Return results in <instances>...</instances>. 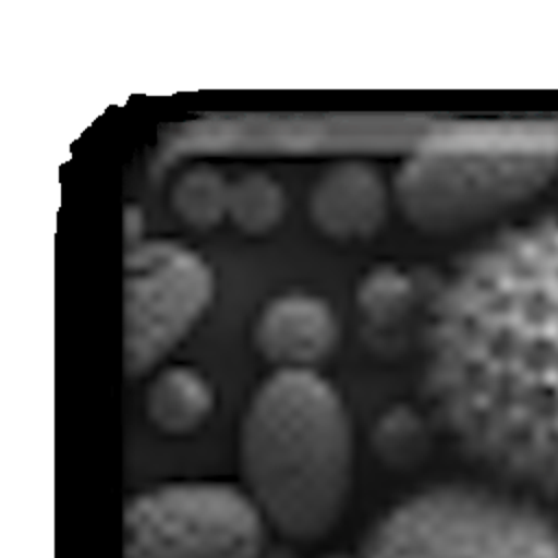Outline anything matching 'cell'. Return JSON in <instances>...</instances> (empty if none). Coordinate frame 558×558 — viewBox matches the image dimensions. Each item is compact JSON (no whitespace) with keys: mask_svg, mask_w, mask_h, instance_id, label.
Listing matches in <instances>:
<instances>
[{"mask_svg":"<svg viewBox=\"0 0 558 558\" xmlns=\"http://www.w3.org/2000/svg\"><path fill=\"white\" fill-rule=\"evenodd\" d=\"M351 558H558V525L525 495L438 484L381 514Z\"/></svg>","mask_w":558,"mask_h":558,"instance_id":"277c9868","label":"cell"},{"mask_svg":"<svg viewBox=\"0 0 558 558\" xmlns=\"http://www.w3.org/2000/svg\"><path fill=\"white\" fill-rule=\"evenodd\" d=\"M416 307V286L412 277L392 266L368 272L357 288V310L364 329L377 338L403 331Z\"/></svg>","mask_w":558,"mask_h":558,"instance_id":"30bf717a","label":"cell"},{"mask_svg":"<svg viewBox=\"0 0 558 558\" xmlns=\"http://www.w3.org/2000/svg\"><path fill=\"white\" fill-rule=\"evenodd\" d=\"M286 211V196L281 185L264 174L248 172L229 185L227 218L248 235H264L272 231Z\"/></svg>","mask_w":558,"mask_h":558,"instance_id":"7c38bea8","label":"cell"},{"mask_svg":"<svg viewBox=\"0 0 558 558\" xmlns=\"http://www.w3.org/2000/svg\"><path fill=\"white\" fill-rule=\"evenodd\" d=\"M146 416L166 436L196 432L214 410L209 381L190 366L161 368L146 388Z\"/></svg>","mask_w":558,"mask_h":558,"instance_id":"9c48e42d","label":"cell"},{"mask_svg":"<svg viewBox=\"0 0 558 558\" xmlns=\"http://www.w3.org/2000/svg\"><path fill=\"white\" fill-rule=\"evenodd\" d=\"M126 242H129V248L140 244V235H142V211L135 209V207H129L126 209Z\"/></svg>","mask_w":558,"mask_h":558,"instance_id":"5bb4252c","label":"cell"},{"mask_svg":"<svg viewBox=\"0 0 558 558\" xmlns=\"http://www.w3.org/2000/svg\"><path fill=\"white\" fill-rule=\"evenodd\" d=\"M124 357L131 375L153 371L201 320L214 296L203 257L177 242H140L126 253Z\"/></svg>","mask_w":558,"mask_h":558,"instance_id":"8992f818","label":"cell"},{"mask_svg":"<svg viewBox=\"0 0 558 558\" xmlns=\"http://www.w3.org/2000/svg\"><path fill=\"white\" fill-rule=\"evenodd\" d=\"M386 205L384 179L375 168L360 161L331 166L310 194L312 222L340 242L371 238L386 218Z\"/></svg>","mask_w":558,"mask_h":558,"instance_id":"ba28073f","label":"cell"},{"mask_svg":"<svg viewBox=\"0 0 558 558\" xmlns=\"http://www.w3.org/2000/svg\"><path fill=\"white\" fill-rule=\"evenodd\" d=\"M253 342L275 371H314L336 349L338 320L318 296L283 294L259 312Z\"/></svg>","mask_w":558,"mask_h":558,"instance_id":"52a82bcc","label":"cell"},{"mask_svg":"<svg viewBox=\"0 0 558 558\" xmlns=\"http://www.w3.org/2000/svg\"><path fill=\"white\" fill-rule=\"evenodd\" d=\"M429 423L408 405L388 410L373 434L377 456L395 466L408 469L421 462L429 449Z\"/></svg>","mask_w":558,"mask_h":558,"instance_id":"4fadbf2b","label":"cell"},{"mask_svg":"<svg viewBox=\"0 0 558 558\" xmlns=\"http://www.w3.org/2000/svg\"><path fill=\"white\" fill-rule=\"evenodd\" d=\"M556 172V129L532 122L466 124L425 140L405 159L395 198L414 227L447 233L525 203Z\"/></svg>","mask_w":558,"mask_h":558,"instance_id":"3957f363","label":"cell"},{"mask_svg":"<svg viewBox=\"0 0 558 558\" xmlns=\"http://www.w3.org/2000/svg\"><path fill=\"white\" fill-rule=\"evenodd\" d=\"M266 525L240 486L159 484L126 504V558H259Z\"/></svg>","mask_w":558,"mask_h":558,"instance_id":"5b68a950","label":"cell"},{"mask_svg":"<svg viewBox=\"0 0 558 558\" xmlns=\"http://www.w3.org/2000/svg\"><path fill=\"white\" fill-rule=\"evenodd\" d=\"M229 185L216 168L196 166L174 181L170 205L185 225L211 229L227 216Z\"/></svg>","mask_w":558,"mask_h":558,"instance_id":"8fae6325","label":"cell"},{"mask_svg":"<svg viewBox=\"0 0 558 558\" xmlns=\"http://www.w3.org/2000/svg\"><path fill=\"white\" fill-rule=\"evenodd\" d=\"M244 490L292 541L325 536L353 482V427L338 390L316 371H275L240 427Z\"/></svg>","mask_w":558,"mask_h":558,"instance_id":"7a4b0ae2","label":"cell"},{"mask_svg":"<svg viewBox=\"0 0 558 558\" xmlns=\"http://www.w3.org/2000/svg\"><path fill=\"white\" fill-rule=\"evenodd\" d=\"M421 388L469 460L558 499V216L499 231L442 277L421 327Z\"/></svg>","mask_w":558,"mask_h":558,"instance_id":"6da1fadb","label":"cell"}]
</instances>
